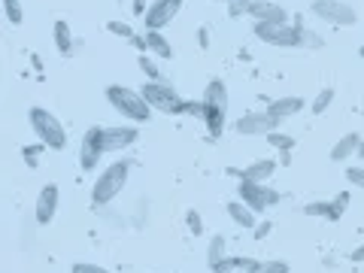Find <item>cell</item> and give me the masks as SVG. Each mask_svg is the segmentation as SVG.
Listing matches in <instances>:
<instances>
[{"label":"cell","instance_id":"obj_1","mask_svg":"<svg viewBox=\"0 0 364 273\" xmlns=\"http://www.w3.org/2000/svg\"><path fill=\"white\" fill-rule=\"evenodd\" d=\"M128 176H131V161L128 158H122V161H112L109 167H104L95 179V186H91V203L95 207H107V203H112L122 188L128 186Z\"/></svg>","mask_w":364,"mask_h":273},{"label":"cell","instance_id":"obj_2","mask_svg":"<svg viewBox=\"0 0 364 273\" xmlns=\"http://www.w3.org/2000/svg\"><path fill=\"white\" fill-rule=\"evenodd\" d=\"M107 100H109V107L122 112L128 122L134 124H146L152 119V107L146 104V97L140 95V91H134V88H124V85H107Z\"/></svg>","mask_w":364,"mask_h":273},{"label":"cell","instance_id":"obj_3","mask_svg":"<svg viewBox=\"0 0 364 273\" xmlns=\"http://www.w3.org/2000/svg\"><path fill=\"white\" fill-rule=\"evenodd\" d=\"M28 122H31V131L37 134V140L49 146L52 152H64L67 149V131H64V124L58 122L55 112H49L46 107H31L28 109Z\"/></svg>","mask_w":364,"mask_h":273},{"label":"cell","instance_id":"obj_4","mask_svg":"<svg viewBox=\"0 0 364 273\" xmlns=\"http://www.w3.org/2000/svg\"><path fill=\"white\" fill-rule=\"evenodd\" d=\"M140 95L146 97V104H149L155 112H164V116H186L188 100L182 97L173 85H167L164 79H158V82L146 79L143 88H140Z\"/></svg>","mask_w":364,"mask_h":273},{"label":"cell","instance_id":"obj_5","mask_svg":"<svg viewBox=\"0 0 364 273\" xmlns=\"http://www.w3.org/2000/svg\"><path fill=\"white\" fill-rule=\"evenodd\" d=\"M255 37L277 49H301L304 46V25L298 18L289 25H267V21H255Z\"/></svg>","mask_w":364,"mask_h":273},{"label":"cell","instance_id":"obj_6","mask_svg":"<svg viewBox=\"0 0 364 273\" xmlns=\"http://www.w3.org/2000/svg\"><path fill=\"white\" fill-rule=\"evenodd\" d=\"M237 200H243L249 210L255 213H264L270 207L279 203V191L270 188L267 182H249V179H240L237 182Z\"/></svg>","mask_w":364,"mask_h":273},{"label":"cell","instance_id":"obj_7","mask_svg":"<svg viewBox=\"0 0 364 273\" xmlns=\"http://www.w3.org/2000/svg\"><path fill=\"white\" fill-rule=\"evenodd\" d=\"M310 13L316 18L328 21V25H334V28H352V25H358V13L349 4H343V0H313Z\"/></svg>","mask_w":364,"mask_h":273},{"label":"cell","instance_id":"obj_8","mask_svg":"<svg viewBox=\"0 0 364 273\" xmlns=\"http://www.w3.org/2000/svg\"><path fill=\"white\" fill-rule=\"evenodd\" d=\"M104 155H107L104 124H91V128L85 131V136H82V143H79V167H82L85 173H95Z\"/></svg>","mask_w":364,"mask_h":273},{"label":"cell","instance_id":"obj_9","mask_svg":"<svg viewBox=\"0 0 364 273\" xmlns=\"http://www.w3.org/2000/svg\"><path fill=\"white\" fill-rule=\"evenodd\" d=\"M234 131L240 136H267L273 131H279V119L267 109H252V112H243V116L237 119Z\"/></svg>","mask_w":364,"mask_h":273},{"label":"cell","instance_id":"obj_10","mask_svg":"<svg viewBox=\"0 0 364 273\" xmlns=\"http://www.w3.org/2000/svg\"><path fill=\"white\" fill-rule=\"evenodd\" d=\"M179 9H182V0H152L143 16L146 31H164L179 16Z\"/></svg>","mask_w":364,"mask_h":273},{"label":"cell","instance_id":"obj_11","mask_svg":"<svg viewBox=\"0 0 364 273\" xmlns=\"http://www.w3.org/2000/svg\"><path fill=\"white\" fill-rule=\"evenodd\" d=\"M58 200H61V191H58V186H55V182H49V186L40 188L37 207H33V219H37L40 228H46V225L55 222V213H58Z\"/></svg>","mask_w":364,"mask_h":273},{"label":"cell","instance_id":"obj_12","mask_svg":"<svg viewBox=\"0 0 364 273\" xmlns=\"http://www.w3.org/2000/svg\"><path fill=\"white\" fill-rule=\"evenodd\" d=\"M136 140H140V131H136V124H116V128H104V146H107V152L131 149Z\"/></svg>","mask_w":364,"mask_h":273},{"label":"cell","instance_id":"obj_13","mask_svg":"<svg viewBox=\"0 0 364 273\" xmlns=\"http://www.w3.org/2000/svg\"><path fill=\"white\" fill-rule=\"evenodd\" d=\"M246 16H252L255 21H267V25H289L291 21L286 9L279 4H273V0H252Z\"/></svg>","mask_w":364,"mask_h":273},{"label":"cell","instance_id":"obj_14","mask_svg":"<svg viewBox=\"0 0 364 273\" xmlns=\"http://www.w3.org/2000/svg\"><path fill=\"white\" fill-rule=\"evenodd\" d=\"M346 203H349V195H340L334 200H313L304 207V215H318V219H328V222H340V215L346 213Z\"/></svg>","mask_w":364,"mask_h":273},{"label":"cell","instance_id":"obj_15","mask_svg":"<svg viewBox=\"0 0 364 273\" xmlns=\"http://www.w3.org/2000/svg\"><path fill=\"white\" fill-rule=\"evenodd\" d=\"M279 161H273V158H255V161H249L243 170H240V179H249V182H267L273 173H277Z\"/></svg>","mask_w":364,"mask_h":273},{"label":"cell","instance_id":"obj_16","mask_svg":"<svg viewBox=\"0 0 364 273\" xmlns=\"http://www.w3.org/2000/svg\"><path fill=\"white\" fill-rule=\"evenodd\" d=\"M203 107L207 109H219V112H228V85L222 79H210L207 88H203Z\"/></svg>","mask_w":364,"mask_h":273},{"label":"cell","instance_id":"obj_17","mask_svg":"<svg viewBox=\"0 0 364 273\" xmlns=\"http://www.w3.org/2000/svg\"><path fill=\"white\" fill-rule=\"evenodd\" d=\"M304 97H298V95H289V97H277V100H270L267 104V112H273V116H277L279 122L282 119H291V116H298V112H304Z\"/></svg>","mask_w":364,"mask_h":273},{"label":"cell","instance_id":"obj_18","mask_svg":"<svg viewBox=\"0 0 364 273\" xmlns=\"http://www.w3.org/2000/svg\"><path fill=\"white\" fill-rule=\"evenodd\" d=\"M358 146H361V134H346V136H340V140L331 146V161L340 164V161H349L352 155H358Z\"/></svg>","mask_w":364,"mask_h":273},{"label":"cell","instance_id":"obj_19","mask_svg":"<svg viewBox=\"0 0 364 273\" xmlns=\"http://www.w3.org/2000/svg\"><path fill=\"white\" fill-rule=\"evenodd\" d=\"M225 210H228V215H231V222H234L237 228H246V231H255V225H258V219H255V210H249L243 200H231Z\"/></svg>","mask_w":364,"mask_h":273},{"label":"cell","instance_id":"obj_20","mask_svg":"<svg viewBox=\"0 0 364 273\" xmlns=\"http://www.w3.org/2000/svg\"><path fill=\"white\" fill-rule=\"evenodd\" d=\"M146 40H149V52L158 55L161 61H170V58H173V46H170V40L164 37L161 31H146Z\"/></svg>","mask_w":364,"mask_h":273},{"label":"cell","instance_id":"obj_21","mask_svg":"<svg viewBox=\"0 0 364 273\" xmlns=\"http://www.w3.org/2000/svg\"><path fill=\"white\" fill-rule=\"evenodd\" d=\"M52 33H55V49H58L64 58L67 55H73V31H70V25H67V21H55Z\"/></svg>","mask_w":364,"mask_h":273},{"label":"cell","instance_id":"obj_22","mask_svg":"<svg viewBox=\"0 0 364 273\" xmlns=\"http://www.w3.org/2000/svg\"><path fill=\"white\" fill-rule=\"evenodd\" d=\"M267 143L273 146V149H279V152H282V158H289V152L294 149V136L282 134V131H273V134H267Z\"/></svg>","mask_w":364,"mask_h":273},{"label":"cell","instance_id":"obj_23","mask_svg":"<svg viewBox=\"0 0 364 273\" xmlns=\"http://www.w3.org/2000/svg\"><path fill=\"white\" fill-rule=\"evenodd\" d=\"M246 273H289V264L286 261H277V258H267V261H255V267Z\"/></svg>","mask_w":364,"mask_h":273},{"label":"cell","instance_id":"obj_24","mask_svg":"<svg viewBox=\"0 0 364 273\" xmlns=\"http://www.w3.org/2000/svg\"><path fill=\"white\" fill-rule=\"evenodd\" d=\"M4 13H6L9 25H21V21H25V6H21L18 0H4Z\"/></svg>","mask_w":364,"mask_h":273},{"label":"cell","instance_id":"obj_25","mask_svg":"<svg viewBox=\"0 0 364 273\" xmlns=\"http://www.w3.org/2000/svg\"><path fill=\"white\" fill-rule=\"evenodd\" d=\"M331 104H334V88H322L313 97V112H316V116H322V112H328V107H331Z\"/></svg>","mask_w":364,"mask_h":273},{"label":"cell","instance_id":"obj_26","mask_svg":"<svg viewBox=\"0 0 364 273\" xmlns=\"http://www.w3.org/2000/svg\"><path fill=\"white\" fill-rule=\"evenodd\" d=\"M107 31L112 33V37H122V40H134V37H136L128 21H119V18H112L109 25H107Z\"/></svg>","mask_w":364,"mask_h":273},{"label":"cell","instance_id":"obj_27","mask_svg":"<svg viewBox=\"0 0 364 273\" xmlns=\"http://www.w3.org/2000/svg\"><path fill=\"white\" fill-rule=\"evenodd\" d=\"M219 258H225V237L215 234L207 246V264H213V261H219Z\"/></svg>","mask_w":364,"mask_h":273},{"label":"cell","instance_id":"obj_28","mask_svg":"<svg viewBox=\"0 0 364 273\" xmlns=\"http://www.w3.org/2000/svg\"><path fill=\"white\" fill-rule=\"evenodd\" d=\"M136 64H140V70H143L146 79H152V82H158V79H161V70H158V64L149 58V55H140V61H136Z\"/></svg>","mask_w":364,"mask_h":273},{"label":"cell","instance_id":"obj_29","mask_svg":"<svg viewBox=\"0 0 364 273\" xmlns=\"http://www.w3.org/2000/svg\"><path fill=\"white\" fill-rule=\"evenodd\" d=\"M43 149H49V146H46V143H37V146H25V149H21V155H25L28 167H37V164H40L37 158L43 155Z\"/></svg>","mask_w":364,"mask_h":273},{"label":"cell","instance_id":"obj_30","mask_svg":"<svg viewBox=\"0 0 364 273\" xmlns=\"http://www.w3.org/2000/svg\"><path fill=\"white\" fill-rule=\"evenodd\" d=\"M186 225H188V231L195 234V237L203 234V219H200V213H198V210H188V213H186Z\"/></svg>","mask_w":364,"mask_h":273},{"label":"cell","instance_id":"obj_31","mask_svg":"<svg viewBox=\"0 0 364 273\" xmlns=\"http://www.w3.org/2000/svg\"><path fill=\"white\" fill-rule=\"evenodd\" d=\"M207 267H210L213 273H237L231 255H225V258H219V261H213V264H207Z\"/></svg>","mask_w":364,"mask_h":273},{"label":"cell","instance_id":"obj_32","mask_svg":"<svg viewBox=\"0 0 364 273\" xmlns=\"http://www.w3.org/2000/svg\"><path fill=\"white\" fill-rule=\"evenodd\" d=\"M346 182H349V186H358V188H364V164L349 167V170H346Z\"/></svg>","mask_w":364,"mask_h":273},{"label":"cell","instance_id":"obj_33","mask_svg":"<svg viewBox=\"0 0 364 273\" xmlns=\"http://www.w3.org/2000/svg\"><path fill=\"white\" fill-rule=\"evenodd\" d=\"M73 273H109L107 267H100V264H88V261H76L73 264Z\"/></svg>","mask_w":364,"mask_h":273},{"label":"cell","instance_id":"obj_34","mask_svg":"<svg viewBox=\"0 0 364 273\" xmlns=\"http://www.w3.org/2000/svg\"><path fill=\"white\" fill-rule=\"evenodd\" d=\"M304 46H306V49H322L325 40L318 37V33H313V31H304Z\"/></svg>","mask_w":364,"mask_h":273},{"label":"cell","instance_id":"obj_35","mask_svg":"<svg viewBox=\"0 0 364 273\" xmlns=\"http://www.w3.org/2000/svg\"><path fill=\"white\" fill-rule=\"evenodd\" d=\"M270 231H273V222H270V219H267V222H258V225H255V240H264Z\"/></svg>","mask_w":364,"mask_h":273},{"label":"cell","instance_id":"obj_36","mask_svg":"<svg viewBox=\"0 0 364 273\" xmlns=\"http://www.w3.org/2000/svg\"><path fill=\"white\" fill-rule=\"evenodd\" d=\"M198 46L200 49H210V31L207 28H198Z\"/></svg>","mask_w":364,"mask_h":273},{"label":"cell","instance_id":"obj_37","mask_svg":"<svg viewBox=\"0 0 364 273\" xmlns=\"http://www.w3.org/2000/svg\"><path fill=\"white\" fill-rule=\"evenodd\" d=\"M349 261H355V264H361V261H364V243H361L358 249H352V255H349Z\"/></svg>","mask_w":364,"mask_h":273},{"label":"cell","instance_id":"obj_38","mask_svg":"<svg viewBox=\"0 0 364 273\" xmlns=\"http://www.w3.org/2000/svg\"><path fill=\"white\" fill-rule=\"evenodd\" d=\"M146 9H149V6H146V0H134V13L136 16H146Z\"/></svg>","mask_w":364,"mask_h":273},{"label":"cell","instance_id":"obj_39","mask_svg":"<svg viewBox=\"0 0 364 273\" xmlns=\"http://www.w3.org/2000/svg\"><path fill=\"white\" fill-rule=\"evenodd\" d=\"M358 161L364 164V140H361V146H358Z\"/></svg>","mask_w":364,"mask_h":273},{"label":"cell","instance_id":"obj_40","mask_svg":"<svg viewBox=\"0 0 364 273\" xmlns=\"http://www.w3.org/2000/svg\"><path fill=\"white\" fill-rule=\"evenodd\" d=\"M358 55H361V58H364V43H361V49H358Z\"/></svg>","mask_w":364,"mask_h":273},{"label":"cell","instance_id":"obj_41","mask_svg":"<svg viewBox=\"0 0 364 273\" xmlns=\"http://www.w3.org/2000/svg\"><path fill=\"white\" fill-rule=\"evenodd\" d=\"M222 4H231V0H222Z\"/></svg>","mask_w":364,"mask_h":273}]
</instances>
